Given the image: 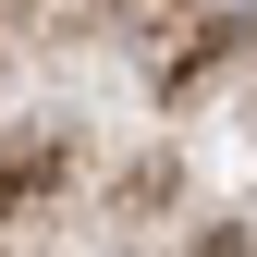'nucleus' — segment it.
<instances>
[{
    "label": "nucleus",
    "mask_w": 257,
    "mask_h": 257,
    "mask_svg": "<svg viewBox=\"0 0 257 257\" xmlns=\"http://www.w3.org/2000/svg\"><path fill=\"white\" fill-rule=\"evenodd\" d=\"M196 13H208V25H257V0H196Z\"/></svg>",
    "instance_id": "obj_1"
}]
</instances>
